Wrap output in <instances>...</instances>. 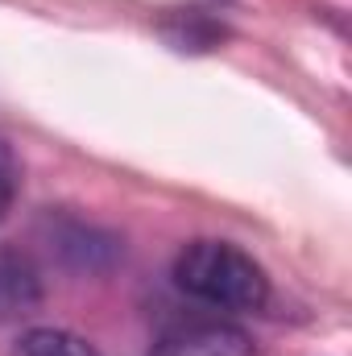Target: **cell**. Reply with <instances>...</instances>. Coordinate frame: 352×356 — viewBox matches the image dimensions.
I'll return each instance as SVG.
<instances>
[{
  "label": "cell",
  "mask_w": 352,
  "mask_h": 356,
  "mask_svg": "<svg viewBox=\"0 0 352 356\" xmlns=\"http://www.w3.org/2000/svg\"><path fill=\"white\" fill-rule=\"evenodd\" d=\"M154 356H257L249 332L232 327V323H191L170 332Z\"/></svg>",
  "instance_id": "obj_2"
},
{
  "label": "cell",
  "mask_w": 352,
  "mask_h": 356,
  "mask_svg": "<svg viewBox=\"0 0 352 356\" xmlns=\"http://www.w3.org/2000/svg\"><path fill=\"white\" fill-rule=\"evenodd\" d=\"M17 191H21V166H17L13 145L0 137V220L8 216V207H13V199H17Z\"/></svg>",
  "instance_id": "obj_5"
},
{
  "label": "cell",
  "mask_w": 352,
  "mask_h": 356,
  "mask_svg": "<svg viewBox=\"0 0 352 356\" xmlns=\"http://www.w3.org/2000/svg\"><path fill=\"white\" fill-rule=\"evenodd\" d=\"M13 356H99L83 336L75 332H63V327H33L25 332L17 344H13Z\"/></svg>",
  "instance_id": "obj_4"
},
{
  "label": "cell",
  "mask_w": 352,
  "mask_h": 356,
  "mask_svg": "<svg viewBox=\"0 0 352 356\" xmlns=\"http://www.w3.org/2000/svg\"><path fill=\"white\" fill-rule=\"evenodd\" d=\"M38 302H42V282L29 269V261L0 253V319L29 315Z\"/></svg>",
  "instance_id": "obj_3"
},
{
  "label": "cell",
  "mask_w": 352,
  "mask_h": 356,
  "mask_svg": "<svg viewBox=\"0 0 352 356\" xmlns=\"http://www.w3.org/2000/svg\"><path fill=\"white\" fill-rule=\"evenodd\" d=\"M175 282L182 294H191L203 307L249 315L262 311L269 298V277L265 269L237 245L224 241H195L178 253Z\"/></svg>",
  "instance_id": "obj_1"
}]
</instances>
